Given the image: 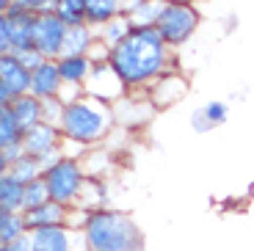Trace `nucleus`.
Listing matches in <instances>:
<instances>
[{
	"mask_svg": "<svg viewBox=\"0 0 254 251\" xmlns=\"http://www.w3.org/2000/svg\"><path fill=\"white\" fill-rule=\"evenodd\" d=\"M127 91H146L163 72L177 69V53L169 50L155 28H130L108 56Z\"/></svg>",
	"mask_w": 254,
	"mask_h": 251,
	"instance_id": "obj_1",
	"label": "nucleus"
},
{
	"mask_svg": "<svg viewBox=\"0 0 254 251\" xmlns=\"http://www.w3.org/2000/svg\"><path fill=\"white\" fill-rule=\"evenodd\" d=\"M114 111L111 105L80 94L77 100L64 102L58 130L64 135V155L83 157L86 149L102 146L114 132Z\"/></svg>",
	"mask_w": 254,
	"mask_h": 251,
	"instance_id": "obj_2",
	"label": "nucleus"
},
{
	"mask_svg": "<svg viewBox=\"0 0 254 251\" xmlns=\"http://www.w3.org/2000/svg\"><path fill=\"white\" fill-rule=\"evenodd\" d=\"M80 235L89 251H144L146 249L144 232L135 224V218L116 207H102L89 213Z\"/></svg>",
	"mask_w": 254,
	"mask_h": 251,
	"instance_id": "obj_3",
	"label": "nucleus"
},
{
	"mask_svg": "<svg viewBox=\"0 0 254 251\" xmlns=\"http://www.w3.org/2000/svg\"><path fill=\"white\" fill-rule=\"evenodd\" d=\"M199 25H202V11L193 0H163L160 3L155 31L169 50L177 53L180 47H185L196 36Z\"/></svg>",
	"mask_w": 254,
	"mask_h": 251,
	"instance_id": "obj_4",
	"label": "nucleus"
},
{
	"mask_svg": "<svg viewBox=\"0 0 254 251\" xmlns=\"http://www.w3.org/2000/svg\"><path fill=\"white\" fill-rule=\"evenodd\" d=\"M47 185V193H50L53 201L64 204V207H75L77 196H80V188L86 185L89 174L83 169L80 157L72 155H61L53 166H47L45 174H42Z\"/></svg>",
	"mask_w": 254,
	"mask_h": 251,
	"instance_id": "obj_5",
	"label": "nucleus"
},
{
	"mask_svg": "<svg viewBox=\"0 0 254 251\" xmlns=\"http://www.w3.org/2000/svg\"><path fill=\"white\" fill-rule=\"evenodd\" d=\"M64 39H66V25L53 11H39L33 17L31 44L42 58H47V61L61 58L64 56Z\"/></svg>",
	"mask_w": 254,
	"mask_h": 251,
	"instance_id": "obj_6",
	"label": "nucleus"
},
{
	"mask_svg": "<svg viewBox=\"0 0 254 251\" xmlns=\"http://www.w3.org/2000/svg\"><path fill=\"white\" fill-rule=\"evenodd\" d=\"M111 111H114V125L125 132L144 130V127L155 119V113H158L144 91H127L119 102L111 105Z\"/></svg>",
	"mask_w": 254,
	"mask_h": 251,
	"instance_id": "obj_7",
	"label": "nucleus"
},
{
	"mask_svg": "<svg viewBox=\"0 0 254 251\" xmlns=\"http://www.w3.org/2000/svg\"><path fill=\"white\" fill-rule=\"evenodd\" d=\"M22 149L28 155L39 157L42 166H53L58 157L64 155V135L58 130V125H47V122H39L31 130L22 132Z\"/></svg>",
	"mask_w": 254,
	"mask_h": 251,
	"instance_id": "obj_8",
	"label": "nucleus"
},
{
	"mask_svg": "<svg viewBox=\"0 0 254 251\" xmlns=\"http://www.w3.org/2000/svg\"><path fill=\"white\" fill-rule=\"evenodd\" d=\"M190 91V80L183 69H169L152 83V86L146 88L144 94L149 97V102L155 105V111H169V108L180 105V102L188 97Z\"/></svg>",
	"mask_w": 254,
	"mask_h": 251,
	"instance_id": "obj_9",
	"label": "nucleus"
},
{
	"mask_svg": "<svg viewBox=\"0 0 254 251\" xmlns=\"http://www.w3.org/2000/svg\"><path fill=\"white\" fill-rule=\"evenodd\" d=\"M83 94L94 97V100L105 102V105H114V102H119L127 94V88L122 83V77L114 72V66L108 61H100L91 66L89 80L83 83Z\"/></svg>",
	"mask_w": 254,
	"mask_h": 251,
	"instance_id": "obj_10",
	"label": "nucleus"
},
{
	"mask_svg": "<svg viewBox=\"0 0 254 251\" xmlns=\"http://www.w3.org/2000/svg\"><path fill=\"white\" fill-rule=\"evenodd\" d=\"M31 251H89L80 232H72L69 226H47L28 232Z\"/></svg>",
	"mask_w": 254,
	"mask_h": 251,
	"instance_id": "obj_11",
	"label": "nucleus"
},
{
	"mask_svg": "<svg viewBox=\"0 0 254 251\" xmlns=\"http://www.w3.org/2000/svg\"><path fill=\"white\" fill-rule=\"evenodd\" d=\"M6 19H8V39H11V50L8 53H25L31 50V28H33V17L36 14L28 11V8H22L19 3H11V6L6 8Z\"/></svg>",
	"mask_w": 254,
	"mask_h": 251,
	"instance_id": "obj_12",
	"label": "nucleus"
},
{
	"mask_svg": "<svg viewBox=\"0 0 254 251\" xmlns=\"http://www.w3.org/2000/svg\"><path fill=\"white\" fill-rule=\"evenodd\" d=\"M0 83L8 88L11 97L31 94V69L14 53H6L0 56Z\"/></svg>",
	"mask_w": 254,
	"mask_h": 251,
	"instance_id": "obj_13",
	"label": "nucleus"
},
{
	"mask_svg": "<svg viewBox=\"0 0 254 251\" xmlns=\"http://www.w3.org/2000/svg\"><path fill=\"white\" fill-rule=\"evenodd\" d=\"M61 75H58V66L56 61H42L36 66V69L31 72V94L36 97V100H56L58 94H61Z\"/></svg>",
	"mask_w": 254,
	"mask_h": 251,
	"instance_id": "obj_14",
	"label": "nucleus"
},
{
	"mask_svg": "<svg viewBox=\"0 0 254 251\" xmlns=\"http://www.w3.org/2000/svg\"><path fill=\"white\" fill-rule=\"evenodd\" d=\"M66 215H69V207H64V204L50 199L45 204L22 213V218H25L28 232H33V229H47V226H66Z\"/></svg>",
	"mask_w": 254,
	"mask_h": 251,
	"instance_id": "obj_15",
	"label": "nucleus"
},
{
	"mask_svg": "<svg viewBox=\"0 0 254 251\" xmlns=\"http://www.w3.org/2000/svg\"><path fill=\"white\" fill-rule=\"evenodd\" d=\"M8 113H11V119L17 122V127L22 132L31 130L33 125H39V122L45 119V116H42V100H36L33 94L14 97V100L8 102Z\"/></svg>",
	"mask_w": 254,
	"mask_h": 251,
	"instance_id": "obj_16",
	"label": "nucleus"
},
{
	"mask_svg": "<svg viewBox=\"0 0 254 251\" xmlns=\"http://www.w3.org/2000/svg\"><path fill=\"white\" fill-rule=\"evenodd\" d=\"M56 66H58V75H61L64 86L83 88V83L89 80V75H91L94 61L89 56H61V58H56Z\"/></svg>",
	"mask_w": 254,
	"mask_h": 251,
	"instance_id": "obj_17",
	"label": "nucleus"
},
{
	"mask_svg": "<svg viewBox=\"0 0 254 251\" xmlns=\"http://www.w3.org/2000/svg\"><path fill=\"white\" fill-rule=\"evenodd\" d=\"M127 0H83V8H86V25L102 28L105 22L122 17L125 14Z\"/></svg>",
	"mask_w": 254,
	"mask_h": 251,
	"instance_id": "obj_18",
	"label": "nucleus"
},
{
	"mask_svg": "<svg viewBox=\"0 0 254 251\" xmlns=\"http://www.w3.org/2000/svg\"><path fill=\"white\" fill-rule=\"evenodd\" d=\"M97 44V31L91 25H75L66 28V39H64V56H91Z\"/></svg>",
	"mask_w": 254,
	"mask_h": 251,
	"instance_id": "obj_19",
	"label": "nucleus"
},
{
	"mask_svg": "<svg viewBox=\"0 0 254 251\" xmlns=\"http://www.w3.org/2000/svg\"><path fill=\"white\" fill-rule=\"evenodd\" d=\"M75 207L77 210H86V213H94V210L111 207V201H108V185H105V180H94V177H89V180H86V185L80 188V196H77Z\"/></svg>",
	"mask_w": 254,
	"mask_h": 251,
	"instance_id": "obj_20",
	"label": "nucleus"
},
{
	"mask_svg": "<svg viewBox=\"0 0 254 251\" xmlns=\"http://www.w3.org/2000/svg\"><path fill=\"white\" fill-rule=\"evenodd\" d=\"M160 3H163V0H127L125 17L130 19L133 28H155Z\"/></svg>",
	"mask_w": 254,
	"mask_h": 251,
	"instance_id": "obj_21",
	"label": "nucleus"
},
{
	"mask_svg": "<svg viewBox=\"0 0 254 251\" xmlns=\"http://www.w3.org/2000/svg\"><path fill=\"white\" fill-rule=\"evenodd\" d=\"M8 174H11L17 182L28 185V182L39 180V177L45 174V166H42V160H39V157H33V155H28V152H22L17 160H11V163H8Z\"/></svg>",
	"mask_w": 254,
	"mask_h": 251,
	"instance_id": "obj_22",
	"label": "nucleus"
},
{
	"mask_svg": "<svg viewBox=\"0 0 254 251\" xmlns=\"http://www.w3.org/2000/svg\"><path fill=\"white\" fill-rule=\"evenodd\" d=\"M130 28H133V25H130V19L122 14V17H116V19H111V22H105L102 28H97V42L105 44L108 50H114L116 44H119L122 39L127 36V33H130Z\"/></svg>",
	"mask_w": 254,
	"mask_h": 251,
	"instance_id": "obj_23",
	"label": "nucleus"
},
{
	"mask_svg": "<svg viewBox=\"0 0 254 251\" xmlns=\"http://www.w3.org/2000/svg\"><path fill=\"white\" fill-rule=\"evenodd\" d=\"M22 182H17L11 174L0 177V204L8 213H22Z\"/></svg>",
	"mask_w": 254,
	"mask_h": 251,
	"instance_id": "obj_24",
	"label": "nucleus"
},
{
	"mask_svg": "<svg viewBox=\"0 0 254 251\" xmlns=\"http://www.w3.org/2000/svg\"><path fill=\"white\" fill-rule=\"evenodd\" d=\"M53 14L61 19L66 28H75L86 22V8H83V0H58L53 6Z\"/></svg>",
	"mask_w": 254,
	"mask_h": 251,
	"instance_id": "obj_25",
	"label": "nucleus"
},
{
	"mask_svg": "<svg viewBox=\"0 0 254 251\" xmlns=\"http://www.w3.org/2000/svg\"><path fill=\"white\" fill-rule=\"evenodd\" d=\"M14 144H22V130L11 119L8 108H0V152H6Z\"/></svg>",
	"mask_w": 254,
	"mask_h": 251,
	"instance_id": "obj_26",
	"label": "nucleus"
},
{
	"mask_svg": "<svg viewBox=\"0 0 254 251\" xmlns=\"http://www.w3.org/2000/svg\"><path fill=\"white\" fill-rule=\"evenodd\" d=\"M45 201H50V193H47V185H45L42 177L33 180V182H28L25 188H22V213L39 207V204H45Z\"/></svg>",
	"mask_w": 254,
	"mask_h": 251,
	"instance_id": "obj_27",
	"label": "nucleus"
},
{
	"mask_svg": "<svg viewBox=\"0 0 254 251\" xmlns=\"http://www.w3.org/2000/svg\"><path fill=\"white\" fill-rule=\"evenodd\" d=\"M28 235V226H25V218L22 213H11L6 218V224L0 226V243H11V240H19Z\"/></svg>",
	"mask_w": 254,
	"mask_h": 251,
	"instance_id": "obj_28",
	"label": "nucleus"
},
{
	"mask_svg": "<svg viewBox=\"0 0 254 251\" xmlns=\"http://www.w3.org/2000/svg\"><path fill=\"white\" fill-rule=\"evenodd\" d=\"M202 113H204V119L210 122L213 127H221L224 122H227V116H229V105L227 102H207V105H202Z\"/></svg>",
	"mask_w": 254,
	"mask_h": 251,
	"instance_id": "obj_29",
	"label": "nucleus"
},
{
	"mask_svg": "<svg viewBox=\"0 0 254 251\" xmlns=\"http://www.w3.org/2000/svg\"><path fill=\"white\" fill-rule=\"evenodd\" d=\"M61 113H64V102L58 100H45L42 102V116H45V119L42 122H47V125H58V122H61Z\"/></svg>",
	"mask_w": 254,
	"mask_h": 251,
	"instance_id": "obj_30",
	"label": "nucleus"
},
{
	"mask_svg": "<svg viewBox=\"0 0 254 251\" xmlns=\"http://www.w3.org/2000/svg\"><path fill=\"white\" fill-rule=\"evenodd\" d=\"M14 3H19L22 8L39 14V11H53V6H56L58 0H14Z\"/></svg>",
	"mask_w": 254,
	"mask_h": 251,
	"instance_id": "obj_31",
	"label": "nucleus"
},
{
	"mask_svg": "<svg viewBox=\"0 0 254 251\" xmlns=\"http://www.w3.org/2000/svg\"><path fill=\"white\" fill-rule=\"evenodd\" d=\"M11 50V39H8V19L6 14H0V56H6Z\"/></svg>",
	"mask_w": 254,
	"mask_h": 251,
	"instance_id": "obj_32",
	"label": "nucleus"
},
{
	"mask_svg": "<svg viewBox=\"0 0 254 251\" xmlns=\"http://www.w3.org/2000/svg\"><path fill=\"white\" fill-rule=\"evenodd\" d=\"M17 58H19V61H22V63H25V66H28V69H36V66H39V63H42V61H47V58H42V56H39V53L36 50H33V47H31V50H25V53H17Z\"/></svg>",
	"mask_w": 254,
	"mask_h": 251,
	"instance_id": "obj_33",
	"label": "nucleus"
},
{
	"mask_svg": "<svg viewBox=\"0 0 254 251\" xmlns=\"http://www.w3.org/2000/svg\"><path fill=\"white\" fill-rule=\"evenodd\" d=\"M190 125H193V130H196V132H207V130H213V125H210V122L204 119L202 108H199V111H193V116H190Z\"/></svg>",
	"mask_w": 254,
	"mask_h": 251,
	"instance_id": "obj_34",
	"label": "nucleus"
},
{
	"mask_svg": "<svg viewBox=\"0 0 254 251\" xmlns=\"http://www.w3.org/2000/svg\"><path fill=\"white\" fill-rule=\"evenodd\" d=\"M0 251H31V243H28V235L19 240H11V243H0Z\"/></svg>",
	"mask_w": 254,
	"mask_h": 251,
	"instance_id": "obj_35",
	"label": "nucleus"
},
{
	"mask_svg": "<svg viewBox=\"0 0 254 251\" xmlns=\"http://www.w3.org/2000/svg\"><path fill=\"white\" fill-rule=\"evenodd\" d=\"M11 100H14V97L8 94V88L0 83V108H8V102H11Z\"/></svg>",
	"mask_w": 254,
	"mask_h": 251,
	"instance_id": "obj_36",
	"label": "nucleus"
},
{
	"mask_svg": "<svg viewBox=\"0 0 254 251\" xmlns=\"http://www.w3.org/2000/svg\"><path fill=\"white\" fill-rule=\"evenodd\" d=\"M8 174V160H6V155L0 152V177H6Z\"/></svg>",
	"mask_w": 254,
	"mask_h": 251,
	"instance_id": "obj_37",
	"label": "nucleus"
},
{
	"mask_svg": "<svg viewBox=\"0 0 254 251\" xmlns=\"http://www.w3.org/2000/svg\"><path fill=\"white\" fill-rule=\"evenodd\" d=\"M8 215H11V213H8V210L3 207V204H0V226L6 224V218H8Z\"/></svg>",
	"mask_w": 254,
	"mask_h": 251,
	"instance_id": "obj_38",
	"label": "nucleus"
},
{
	"mask_svg": "<svg viewBox=\"0 0 254 251\" xmlns=\"http://www.w3.org/2000/svg\"><path fill=\"white\" fill-rule=\"evenodd\" d=\"M8 6H11V0H0V14L6 11V8H8Z\"/></svg>",
	"mask_w": 254,
	"mask_h": 251,
	"instance_id": "obj_39",
	"label": "nucleus"
},
{
	"mask_svg": "<svg viewBox=\"0 0 254 251\" xmlns=\"http://www.w3.org/2000/svg\"><path fill=\"white\" fill-rule=\"evenodd\" d=\"M193 3H199V0H193Z\"/></svg>",
	"mask_w": 254,
	"mask_h": 251,
	"instance_id": "obj_40",
	"label": "nucleus"
},
{
	"mask_svg": "<svg viewBox=\"0 0 254 251\" xmlns=\"http://www.w3.org/2000/svg\"><path fill=\"white\" fill-rule=\"evenodd\" d=\"M11 3H14V0H11Z\"/></svg>",
	"mask_w": 254,
	"mask_h": 251,
	"instance_id": "obj_41",
	"label": "nucleus"
}]
</instances>
